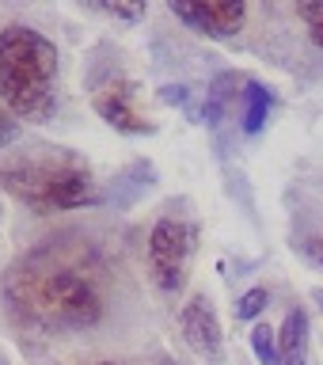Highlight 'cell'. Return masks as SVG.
I'll list each match as a JSON object with an SVG mask.
<instances>
[{"label": "cell", "mask_w": 323, "mask_h": 365, "mask_svg": "<svg viewBox=\"0 0 323 365\" xmlns=\"http://www.w3.org/2000/svg\"><path fill=\"white\" fill-rule=\"evenodd\" d=\"M107 285L111 267L91 240L57 236L42 240L8 270L4 297L27 327L61 335L99 324L107 312Z\"/></svg>", "instance_id": "cell-1"}, {"label": "cell", "mask_w": 323, "mask_h": 365, "mask_svg": "<svg viewBox=\"0 0 323 365\" xmlns=\"http://www.w3.org/2000/svg\"><path fill=\"white\" fill-rule=\"evenodd\" d=\"M61 57L42 31L8 23L0 31V103L16 122H50L57 110Z\"/></svg>", "instance_id": "cell-2"}, {"label": "cell", "mask_w": 323, "mask_h": 365, "mask_svg": "<svg viewBox=\"0 0 323 365\" xmlns=\"http://www.w3.org/2000/svg\"><path fill=\"white\" fill-rule=\"evenodd\" d=\"M0 187L34 213L80 210L99 198L88 160L68 148H34L16 160H0Z\"/></svg>", "instance_id": "cell-3"}, {"label": "cell", "mask_w": 323, "mask_h": 365, "mask_svg": "<svg viewBox=\"0 0 323 365\" xmlns=\"http://www.w3.org/2000/svg\"><path fill=\"white\" fill-rule=\"evenodd\" d=\"M198 247V228L183 217H160L148 232V278L164 297L183 293L190 255Z\"/></svg>", "instance_id": "cell-4"}, {"label": "cell", "mask_w": 323, "mask_h": 365, "mask_svg": "<svg viewBox=\"0 0 323 365\" xmlns=\"http://www.w3.org/2000/svg\"><path fill=\"white\" fill-rule=\"evenodd\" d=\"M91 107L107 125H114L118 133H130V137H141V133H153L156 125L141 114L137 107V84L122 73H107L103 80L91 84Z\"/></svg>", "instance_id": "cell-5"}, {"label": "cell", "mask_w": 323, "mask_h": 365, "mask_svg": "<svg viewBox=\"0 0 323 365\" xmlns=\"http://www.w3.org/2000/svg\"><path fill=\"white\" fill-rule=\"evenodd\" d=\"M168 11L175 19H183L190 31L205 34V38L228 42L244 31L247 19V4L244 0H221V4H205V0H171Z\"/></svg>", "instance_id": "cell-6"}, {"label": "cell", "mask_w": 323, "mask_h": 365, "mask_svg": "<svg viewBox=\"0 0 323 365\" xmlns=\"http://www.w3.org/2000/svg\"><path fill=\"white\" fill-rule=\"evenodd\" d=\"M179 327H183V339L187 346L198 354L202 361L210 365H221L225 361V331H221V319H217V308L210 297H190L179 312Z\"/></svg>", "instance_id": "cell-7"}, {"label": "cell", "mask_w": 323, "mask_h": 365, "mask_svg": "<svg viewBox=\"0 0 323 365\" xmlns=\"http://www.w3.org/2000/svg\"><path fill=\"white\" fill-rule=\"evenodd\" d=\"M282 365H308V316L304 308H289L285 324L278 331Z\"/></svg>", "instance_id": "cell-8"}, {"label": "cell", "mask_w": 323, "mask_h": 365, "mask_svg": "<svg viewBox=\"0 0 323 365\" xmlns=\"http://www.w3.org/2000/svg\"><path fill=\"white\" fill-rule=\"evenodd\" d=\"M240 122H244V133H259L262 125H267L270 118V107H274V96H270V88H262L255 84V80H247L244 84V99H240Z\"/></svg>", "instance_id": "cell-9"}, {"label": "cell", "mask_w": 323, "mask_h": 365, "mask_svg": "<svg viewBox=\"0 0 323 365\" xmlns=\"http://www.w3.org/2000/svg\"><path fill=\"white\" fill-rule=\"evenodd\" d=\"M251 350H255L259 365H282V346H278V331L267 324L251 327Z\"/></svg>", "instance_id": "cell-10"}, {"label": "cell", "mask_w": 323, "mask_h": 365, "mask_svg": "<svg viewBox=\"0 0 323 365\" xmlns=\"http://www.w3.org/2000/svg\"><path fill=\"white\" fill-rule=\"evenodd\" d=\"M267 304H270V293L267 289H247L236 301V319H255L259 312H267Z\"/></svg>", "instance_id": "cell-11"}, {"label": "cell", "mask_w": 323, "mask_h": 365, "mask_svg": "<svg viewBox=\"0 0 323 365\" xmlns=\"http://www.w3.org/2000/svg\"><path fill=\"white\" fill-rule=\"evenodd\" d=\"M297 16L304 19L308 34H312V42L323 46V0H312V4H301L297 8Z\"/></svg>", "instance_id": "cell-12"}, {"label": "cell", "mask_w": 323, "mask_h": 365, "mask_svg": "<svg viewBox=\"0 0 323 365\" xmlns=\"http://www.w3.org/2000/svg\"><path fill=\"white\" fill-rule=\"evenodd\" d=\"M96 11H103V16H111V19H125V23L145 19V4H133V8H125V4H96Z\"/></svg>", "instance_id": "cell-13"}, {"label": "cell", "mask_w": 323, "mask_h": 365, "mask_svg": "<svg viewBox=\"0 0 323 365\" xmlns=\"http://www.w3.org/2000/svg\"><path fill=\"white\" fill-rule=\"evenodd\" d=\"M301 255L312 262V267H323V236L319 232H308V236H301Z\"/></svg>", "instance_id": "cell-14"}, {"label": "cell", "mask_w": 323, "mask_h": 365, "mask_svg": "<svg viewBox=\"0 0 323 365\" xmlns=\"http://www.w3.org/2000/svg\"><path fill=\"white\" fill-rule=\"evenodd\" d=\"M16 137H19V122L11 118L8 110H0V148L16 145Z\"/></svg>", "instance_id": "cell-15"}, {"label": "cell", "mask_w": 323, "mask_h": 365, "mask_svg": "<svg viewBox=\"0 0 323 365\" xmlns=\"http://www.w3.org/2000/svg\"><path fill=\"white\" fill-rule=\"evenodd\" d=\"M0 217H4V205H0Z\"/></svg>", "instance_id": "cell-16"}, {"label": "cell", "mask_w": 323, "mask_h": 365, "mask_svg": "<svg viewBox=\"0 0 323 365\" xmlns=\"http://www.w3.org/2000/svg\"><path fill=\"white\" fill-rule=\"evenodd\" d=\"M0 365H4V358H0Z\"/></svg>", "instance_id": "cell-17"}]
</instances>
